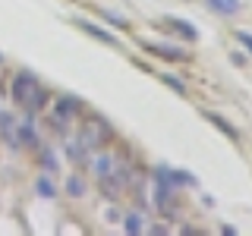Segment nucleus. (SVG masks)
Listing matches in <instances>:
<instances>
[{
    "label": "nucleus",
    "mask_w": 252,
    "mask_h": 236,
    "mask_svg": "<svg viewBox=\"0 0 252 236\" xmlns=\"http://www.w3.org/2000/svg\"><path fill=\"white\" fill-rule=\"evenodd\" d=\"M123 230L126 233H142V220H139V214H129L123 220Z\"/></svg>",
    "instance_id": "9d476101"
},
{
    "label": "nucleus",
    "mask_w": 252,
    "mask_h": 236,
    "mask_svg": "<svg viewBox=\"0 0 252 236\" xmlns=\"http://www.w3.org/2000/svg\"><path fill=\"white\" fill-rule=\"evenodd\" d=\"M66 189H69V192H73V195H82V179H69V183H66Z\"/></svg>",
    "instance_id": "2eb2a0df"
},
{
    "label": "nucleus",
    "mask_w": 252,
    "mask_h": 236,
    "mask_svg": "<svg viewBox=\"0 0 252 236\" xmlns=\"http://www.w3.org/2000/svg\"><path fill=\"white\" fill-rule=\"evenodd\" d=\"M76 110H79V101H76V98H60L57 104H54V123H57L60 129H63V126L69 123V117L76 114Z\"/></svg>",
    "instance_id": "7ed1b4c3"
},
{
    "label": "nucleus",
    "mask_w": 252,
    "mask_h": 236,
    "mask_svg": "<svg viewBox=\"0 0 252 236\" xmlns=\"http://www.w3.org/2000/svg\"><path fill=\"white\" fill-rule=\"evenodd\" d=\"M107 136V126L104 123H89V126H82V132H79V139H82V145L89 148H98L101 145V139Z\"/></svg>",
    "instance_id": "f03ea898"
},
{
    "label": "nucleus",
    "mask_w": 252,
    "mask_h": 236,
    "mask_svg": "<svg viewBox=\"0 0 252 236\" xmlns=\"http://www.w3.org/2000/svg\"><path fill=\"white\" fill-rule=\"evenodd\" d=\"M76 26L82 29V31H89L92 38H98V41H104V44H110V47H117V44H120V41H117V35H110L107 29L94 26V22H89V19H76Z\"/></svg>",
    "instance_id": "20e7f679"
},
{
    "label": "nucleus",
    "mask_w": 252,
    "mask_h": 236,
    "mask_svg": "<svg viewBox=\"0 0 252 236\" xmlns=\"http://www.w3.org/2000/svg\"><path fill=\"white\" fill-rule=\"evenodd\" d=\"M208 6L218 10V13H224V16H233L240 10V0H208Z\"/></svg>",
    "instance_id": "1a4fd4ad"
},
{
    "label": "nucleus",
    "mask_w": 252,
    "mask_h": 236,
    "mask_svg": "<svg viewBox=\"0 0 252 236\" xmlns=\"http://www.w3.org/2000/svg\"><path fill=\"white\" fill-rule=\"evenodd\" d=\"M13 101L19 107H26L29 114H35V110L44 107V88L38 85V79L32 73H19L13 82Z\"/></svg>",
    "instance_id": "f257e3e1"
},
{
    "label": "nucleus",
    "mask_w": 252,
    "mask_h": 236,
    "mask_svg": "<svg viewBox=\"0 0 252 236\" xmlns=\"http://www.w3.org/2000/svg\"><path fill=\"white\" fill-rule=\"evenodd\" d=\"M16 145H35V123L29 120H16Z\"/></svg>",
    "instance_id": "423d86ee"
},
{
    "label": "nucleus",
    "mask_w": 252,
    "mask_h": 236,
    "mask_svg": "<svg viewBox=\"0 0 252 236\" xmlns=\"http://www.w3.org/2000/svg\"><path fill=\"white\" fill-rule=\"evenodd\" d=\"M205 117H208V120H211V123H215V126H218V129H220V132H227V136H236V132H233V129H230V126H227V123H224V120H220V117H218V114H205Z\"/></svg>",
    "instance_id": "ddd939ff"
},
{
    "label": "nucleus",
    "mask_w": 252,
    "mask_h": 236,
    "mask_svg": "<svg viewBox=\"0 0 252 236\" xmlns=\"http://www.w3.org/2000/svg\"><path fill=\"white\" fill-rule=\"evenodd\" d=\"M161 79H164V82H167V85H170V88H177V94H186V85H183V82H180V79H177V76H170V73H161Z\"/></svg>",
    "instance_id": "f8f14e48"
},
{
    "label": "nucleus",
    "mask_w": 252,
    "mask_h": 236,
    "mask_svg": "<svg viewBox=\"0 0 252 236\" xmlns=\"http://www.w3.org/2000/svg\"><path fill=\"white\" fill-rule=\"evenodd\" d=\"M44 167L54 170V167H57V157H54V154H44Z\"/></svg>",
    "instance_id": "dca6fc26"
},
{
    "label": "nucleus",
    "mask_w": 252,
    "mask_h": 236,
    "mask_svg": "<svg viewBox=\"0 0 252 236\" xmlns=\"http://www.w3.org/2000/svg\"><path fill=\"white\" fill-rule=\"evenodd\" d=\"M0 132H3V136L16 145V117L6 114V110H0Z\"/></svg>",
    "instance_id": "6e6552de"
},
{
    "label": "nucleus",
    "mask_w": 252,
    "mask_h": 236,
    "mask_svg": "<svg viewBox=\"0 0 252 236\" xmlns=\"http://www.w3.org/2000/svg\"><path fill=\"white\" fill-rule=\"evenodd\" d=\"M85 151H89V148L82 145V139H66V157L69 161H85Z\"/></svg>",
    "instance_id": "0eeeda50"
},
{
    "label": "nucleus",
    "mask_w": 252,
    "mask_h": 236,
    "mask_svg": "<svg viewBox=\"0 0 252 236\" xmlns=\"http://www.w3.org/2000/svg\"><path fill=\"white\" fill-rule=\"evenodd\" d=\"M92 170H94V177H98V179H104V177H110V170H114V157H110V154H104V151H98V154H94L92 157Z\"/></svg>",
    "instance_id": "39448f33"
},
{
    "label": "nucleus",
    "mask_w": 252,
    "mask_h": 236,
    "mask_svg": "<svg viewBox=\"0 0 252 236\" xmlns=\"http://www.w3.org/2000/svg\"><path fill=\"white\" fill-rule=\"evenodd\" d=\"M236 41H240L243 47H249V54H252V35L249 31H236Z\"/></svg>",
    "instance_id": "4468645a"
},
{
    "label": "nucleus",
    "mask_w": 252,
    "mask_h": 236,
    "mask_svg": "<svg viewBox=\"0 0 252 236\" xmlns=\"http://www.w3.org/2000/svg\"><path fill=\"white\" fill-rule=\"evenodd\" d=\"M38 195H44V199H54V183L47 177L38 179Z\"/></svg>",
    "instance_id": "9b49d317"
}]
</instances>
